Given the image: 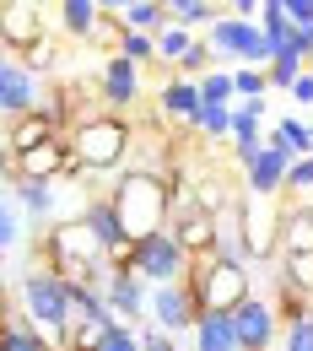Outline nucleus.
Wrapping results in <instances>:
<instances>
[{
    "mask_svg": "<svg viewBox=\"0 0 313 351\" xmlns=\"http://www.w3.org/2000/svg\"><path fill=\"white\" fill-rule=\"evenodd\" d=\"M173 238L184 243L189 260H205V254H216V217L211 211H189V217L173 221Z\"/></svg>",
    "mask_w": 313,
    "mask_h": 351,
    "instance_id": "nucleus-21",
    "label": "nucleus"
},
{
    "mask_svg": "<svg viewBox=\"0 0 313 351\" xmlns=\"http://www.w3.org/2000/svg\"><path fill=\"white\" fill-rule=\"evenodd\" d=\"M54 82H44L27 60H16V54H0V114H5V125L11 119H27V114H38L44 108V97Z\"/></svg>",
    "mask_w": 313,
    "mask_h": 351,
    "instance_id": "nucleus-5",
    "label": "nucleus"
},
{
    "mask_svg": "<svg viewBox=\"0 0 313 351\" xmlns=\"http://www.w3.org/2000/svg\"><path fill=\"white\" fill-rule=\"evenodd\" d=\"M308 206H313V200H308Z\"/></svg>",
    "mask_w": 313,
    "mask_h": 351,
    "instance_id": "nucleus-39",
    "label": "nucleus"
},
{
    "mask_svg": "<svg viewBox=\"0 0 313 351\" xmlns=\"http://www.w3.org/2000/svg\"><path fill=\"white\" fill-rule=\"evenodd\" d=\"M135 135H140V130L130 125V114L103 108V114H92V119H82V125L71 130V152L82 157V168H87V173H114L119 162L130 168Z\"/></svg>",
    "mask_w": 313,
    "mask_h": 351,
    "instance_id": "nucleus-2",
    "label": "nucleus"
},
{
    "mask_svg": "<svg viewBox=\"0 0 313 351\" xmlns=\"http://www.w3.org/2000/svg\"><path fill=\"white\" fill-rule=\"evenodd\" d=\"M281 281L297 287V292L313 303V254H292V260H281Z\"/></svg>",
    "mask_w": 313,
    "mask_h": 351,
    "instance_id": "nucleus-31",
    "label": "nucleus"
},
{
    "mask_svg": "<svg viewBox=\"0 0 313 351\" xmlns=\"http://www.w3.org/2000/svg\"><path fill=\"white\" fill-rule=\"evenodd\" d=\"M216 254L232 265H254V249H249V227H243V200L216 217Z\"/></svg>",
    "mask_w": 313,
    "mask_h": 351,
    "instance_id": "nucleus-20",
    "label": "nucleus"
},
{
    "mask_svg": "<svg viewBox=\"0 0 313 351\" xmlns=\"http://www.w3.org/2000/svg\"><path fill=\"white\" fill-rule=\"evenodd\" d=\"M189 49H195V33H189V27H179V22L157 33V54H162V65H173V71L184 65V54H189Z\"/></svg>",
    "mask_w": 313,
    "mask_h": 351,
    "instance_id": "nucleus-28",
    "label": "nucleus"
},
{
    "mask_svg": "<svg viewBox=\"0 0 313 351\" xmlns=\"http://www.w3.org/2000/svg\"><path fill=\"white\" fill-rule=\"evenodd\" d=\"M146 324L151 330H162V335H195V324H200V298H195V287L179 281V287H151V313H146Z\"/></svg>",
    "mask_w": 313,
    "mask_h": 351,
    "instance_id": "nucleus-9",
    "label": "nucleus"
},
{
    "mask_svg": "<svg viewBox=\"0 0 313 351\" xmlns=\"http://www.w3.org/2000/svg\"><path fill=\"white\" fill-rule=\"evenodd\" d=\"M195 351H243L238 346V330H232V313H200Z\"/></svg>",
    "mask_w": 313,
    "mask_h": 351,
    "instance_id": "nucleus-24",
    "label": "nucleus"
},
{
    "mask_svg": "<svg viewBox=\"0 0 313 351\" xmlns=\"http://www.w3.org/2000/svg\"><path fill=\"white\" fill-rule=\"evenodd\" d=\"M232 114H238V103H232V108H222V103H200L195 135H205V141H227V146H232Z\"/></svg>",
    "mask_w": 313,
    "mask_h": 351,
    "instance_id": "nucleus-26",
    "label": "nucleus"
},
{
    "mask_svg": "<svg viewBox=\"0 0 313 351\" xmlns=\"http://www.w3.org/2000/svg\"><path fill=\"white\" fill-rule=\"evenodd\" d=\"M281 211H286V195H281V200H249V195H243V227H249L254 265L270 260V254L281 249Z\"/></svg>",
    "mask_w": 313,
    "mask_h": 351,
    "instance_id": "nucleus-11",
    "label": "nucleus"
},
{
    "mask_svg": "<svg viewBox=\"0 0 313 351\" xmlns=\"http://www.w3.org/2000/svg\"><path fill=\"white\" fill-rule=\"evenodd\" d=\"M195 119H200V82H189V76L162 82V87H157V125L195 130Z\"/></svg>",
    "mask_w": 313,
    "mask_h": 351,
    "instance_id": "nucleus-14",
    "label": "nucleus"
},
{
    "mask_svg": "<svg viewBox=\"0 0 313 351\" xmlns=\"http://www.w3.org/2000/svg\"><path fill=\"white\" fill-rule=\"evenodd\" d=\"M97 351H140V330L135 324H114V330H103Z\"/></svg>",
    "mask_w": 313,
    "mask_h": 351,
    "instance_id": "nucleus-33",
    "label": "nucleus"
},
{
    "mask_svg": "<svg viewBox=\"0 0 313 351\" xmlns=\"http://www.w3.org/2000/svg\"><path fill=\"white\" fill-rule=\"evenodd\" d=\"M173 22L200 38V33H211L222 22V5H211V0H173Z\"/></svg>",
    "mask_w": 313,
    "mask_h": 351,
    "instance_id": "nucleus-25",
    "label": "nucleus"
},
{
    "mask_svg": "<svg viewBox=\"0 0 313 351\" xmlns=\"http://www.w3.org/2000/svg\"><path fill=\"white\" fill-rule=\"evenodd\" d=\"M286 195H292V200H297V195H313V157H297V162H292Z\"/></svg>",
    "mask_w": 313,
    "mask_h": 351,
    "instance_id": "nucleus-35",
    "label": "nucleus"
},
{
    "mask_svg": "<svg viewBox=\"0 0 313 351\" xmlns=\"http://www.w3.org/2000/svg\"><path fill=\"white\" fill-rule=\"evenodd\" d=\"M108 200L125 217V232H130L135 243H146L151 232H168L173 227V189H168V178H157V173L125 168V178L108 189Z\"/></svg>",
    "mask_w": 313,
    "mask_h": 351,
    "instance_id": "nucleus-1",
    "label": "nucleus"
},
{
    "mask_svg": "<svg viewBox=\"0 0 313 351\" xmlns=\"http://www.w3.org/2000/svg\"><path fill=\"white\" fill-rule=\"evenodd\" d=\"M5 189H11V200L27 211V221L33 227H54V200H60V184H27V178H16V173H5Z\"/></svg>",
    "mask_w": 313,
    "mask_h": 351,
    "instance_id": "nucleus-15",
    "label": "nucleus"
},
{
    "mask_svg": "<svg viewBox=\"0 0 313 351\" xmlns=\"http://www.w3.org/2000/svg\"><path fill=\"white\" fill-rule=\"evenodd\" d=\"M286 97H292L297 108H313V71H303V82H297V87L286 92Z\"/></svg>",
    "mask_w": 313,
    "mask_h": 351,
    "instance_id": "nucleus-37",
    "label": "nucleus"
},
{
    "mask_svg": "<svg viewBox=\"0 0 313 351\" xmlns=\"http://www.w3.org/2000/svg\"><path fill=\"white\" fill-rule=\"evenodd\" d=\"M16 308L27 313V324H38L44 335H54V346L65 341V330L76 324L71 319V287H65V276H54L49 265H33V270H22L16 276Z\"/></svg>",
    "mask_w": 313,
    "mask_h": 351,
    "instance_id": "nucleus-3",
    "label": "nucleus"
},
{
    "mask_svg": "<svg viewBox=\"0 0 313 351\" xmlns=\"http://www.w3.org/2000/svg\"><path fill=\"white\" fill-rule=\"evenodd\" d=\"M211 49L222 54V60H238V65H254V71H270L275 65V44L265 38V27L260 22H238V16H222L211 33Z\"/></svg>",
    "mask_w": 313,
    "mask_h": 351,
    "instance_id": "nucleus-6",
    "label": "nucleus"
},
{
    "mask_svg": "<svg viewBox=\"0 0 313 351\" xmlns=\"http://www.w3.org/2000/svg\"><path fill=\"white\" fill-rule=\"evenodd\" d=\"M97 87H103V108H114V114H130L135 103L146 97L140 65H135V60H125V54L103 60V76H97Z\"/></svg>",
    "mask_w": 313,
    "mask_h": 351,
    "instance_id": "nucleus-10",
    "label": "nucleus"
},
{
    "mask_svg": "<svg viewBox=\"0 0 313 351\" xmlns=\"http://www.w3.org/2000/svg\"><path fill=\"white\" fill-rule=\"evenodd\" d=\"M281 351H313V313L281 330Z\"/></svg>",
    "mask_w": 313,
    "mask_h": 351,
    "instance_id": "nucleus-34",
    "label": "nucleus"
},
{
    "mask_svg": "<svg viewBox=\"0 0 313 351\" xmlns=\"http://www.w3.org/2000/svg\"><path fill=\"white\" fill-rule=\"evenodd\" d=\"M54 16H60V33H65V38L92 44V33H97V22H103V5H97V0H60Z\"/></svg>",
    "mask_w": 313,
    "mask_h": 351,
    "instance_id": "nucleus-22",
    "label": "nucleus"
},
{
    "mask_svg": "<svg viewBox=\"0 0 313 351\" xmlns=\"http://www.w3.org/2000/svg\"><path fill=\"white\" fill-rule=\"evenodd\" d=\"M22 238H27V211L16 200H5V211H0V243L5 249H22Z\"/></svg>",
    "mask_w": 313,
    "mask_h": 351,
    "instance_id": "nucleus-32",
    "label": "nucleus"
},
{
    "mask_svg": "<svg viewBox=\"0 0 313 351\" xmlns=\"http://www.w3.org/2000/svg\"><path fill=\"white\" fill-rule=\"evenodd\" d=\"M189 270H195V260L184 254L173 227H168V232H151V238L140 243V254H135V276H140L146 287H179V281H189Z\"/></svg>",
    "mask_w": 313,
    "mask_h": 351,
    "instance_id": "nucleus-7",
    "label": "nucleus"
},
{
    "mask_svg": "<svg viewBox=\"0 0 313 351\" xmlns=\"http://www.w3.org/2000/svg\"><path fill=\"white\" fill-rule=\"evenodd\" d=\"M232 330H238V346L243 351H270L281 341V319H275L270 298H249V303L232 313Z\"/></svg>",
    "mask_w": 313,
    "mask_h": 351,
    "instance_id": "nucleus-12",
    "label": "nucleus"
},
{
    "mask_svg": "<svg viewBox=\"0 0 313 351\" xmlns=\"http://www.w3.org/2000/svg\"><path fill=\"white\" fill-rule=\"evenodd\" d=\"M82 221L92 227V238H97V249H103V254H108V249H119V243L130 238V232H125V217L114 211V200H108V195H87V200H82Z\"/></svg>",
    "mask_w": 313,
    "mask_h": 351,
    "instance_id": "nucleus-16",
    "label": "nucleus"
},
{
    "mask_svg": "<svg viewBox=\"0 0 313 351\" xmlns=\"http://www.w3.org/2000/svg\"><path fill=\"white\" fill-rule=\"evenodd\" d=\"M265 141H270V146H281L292 162H297V157H313V125H308V119H297V114L275 119V125L265 130Z\"/></svg>",
    "mask_w": 313,
    "mask_h": 351,
    "instance_id": "nucleus-23",
    "label": "nucleus"
},
{
    "mask_svg": "<svg viewBox=\"0 0 313 351\" xmlns=\"http://www.w3.org/2000/svg\"><path fill=\"white\" fill-rule=\"evenodd\" d=\"M0 351H60L54 335H44L38 324H27V313L16 308V292L5 298V330H0Z\"/></svg>",
    "mask_w": 313,
    "mask_h": 351,
    "instance_id": "nucleus-18",
    "label": "nucleus"
},
{
    "mask_svg": "<svg viewBox=\"0 0 313 351\" xmlns=\"http://www.w3.org/2000/svg\"><path fill=\"white\" fill-rule=\"evenodd\" d=\"M292 254H313V206L286 195V211H281V249L275 260H292Z\"/></svg>",
    "mask_w": 313,
    "mask_h": 351,
    "instance_id": "nucleus-17",
    "label": "nucleus"
},
{
    "mask_svg": "<svg viewBox=\"0 0 313 351\" xmlns=\"http://www.w3.org/2000/svg\"><path fill=\"white\" fill-rule=\"evenodd\" d=\"M189 287H195V298H200V313H238V308L254 298V276H249V265H232V260H222V254L195 260Z\"/></svg>",
    "mask_w": 313,
    "mask_h": 351,
    "instance_id": "nucleus-4",
    "label": "nucleus"
},
{
    "mask_svg": "<svg viewBox=\"0 0 313 351\" xmlns=\"http://www.w3.org/2000/svg\"><path fill=\"white\" fill-rule=\"evenodd\" d=\"M260 125H265V103H238V114H232V146H260L265 141Z\"/></svg>",
    "mask_w": 313,
    "mask_h": 351,
    "instance_id": "nucleus-27",
    "label": "nucleus"
},
{
    "mask_svg": "<svg viewBox=\"0 0 313 351\" xmlns=\"http://www.w3.org/2000/svg\"><path fill=\"white\" fill-rule=\"evenodd\" d=\"M232 87H238V103H260V97L270 92V71L238 65V71H232Z\"/></svg>",
    "mask_w": 313,
    "mask_h": 351,
    "instance_id": "nucleus-30",
    "label": "nucleus"
},
{
    "mask_svg": "<svg viewBox=\"0 0 313 351\" xmlns=\"http://www.w3.org/2000/svg\"><path fill=\"white\" fill-rule=\"evenodd\" d=\"M49 44V27H44V11L33 0H5L0 5V54H16L27 60L33 49Z\"/></svg>",
    "mask_w": 313,
    "mask_h": 351,
    "instance_id": "nucleus-8",
    "label": "nucleus"
},
{
    "mask_svg": "<svg viewBox=\"0 0 313 351\" xmlns=\"http://www.w3.org/2000/svg\"><path fill=\"white\" fill-rule=\"evenodd\" d=\"M286 178H292V157L265 141L260 162L243 173V195H249V200H281V195H286Z\"/></svg>",
    "mask_w": 313,
    "mask_h": 351,
    "instance_id": "nucleus-13",
    "label": "nucleus"
},
{
    "mask_svg": "<svg viewBox=\"0 0 313 351\" xmlns=\"http://www.w3.org/2000/svg\"><path fill=\"white\" fill-rule=\"evenodd\" d=\"M119 11V22L130 27V33H162V27H173V0H119L114 5Z\"/></svg>",
    "mask_w": 313,
    "mask_h": 351,
    "instance_id": "nucleus-19",
    "label": "nucleus"
},
{
    "mask_svg": "<svg viewBox=\"0 0 313 351\" xmlns=\"http://www.w3.org/2000/svg\"><path fill=\"white\" fill-rule=\"evenodd\" d=\"M308 71H313V60H308Z\"/></svg>",
    "mask_w": 313,
    "mask_h": 351,
    "instance_id": "nucleus-38",
    "label": "nucleus"
},
{
    "mask_svg": "<svg viewBox=\"0 0 313 351\" xmlns=\"http://www.w3.org/2000/svg\"><path fill=\"white\" fill-rule=\"evenodd\" d=\"M140 351H179V346H173V335H162V330L146 324V330H140Z\"/></svg>",
    "mask_w": 313,
    "mask_h": 351,
    "instance_id": "nucleus-36",
    "label": "nucleus"
},
{
    "mask_svg": "<svg viewBox=\"0 0 313 351\" xmlns=\"http://www.w3.org/2000/svg\"><path fill=\"white\" fill-rule=\"evenodd\" d=\"M200 103H222V108L238 103V87H232V71L227 65H216L211 76H200Z\"/></svg>",
    "mask_w": 313,
    "mask_h": 351,
    "instance_id": "nucleus-29",
    "label": "nucleus"
}]
</instances>
